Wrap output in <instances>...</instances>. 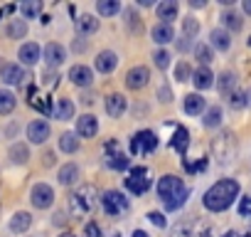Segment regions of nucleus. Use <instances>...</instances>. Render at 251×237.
Listing matches in <instances>:
<instances>
[{
	"mask_svg": "<svg viewBox=\"0 0 251 237\" xmlns=\"http://www.w3.org/2000/svg\"><path fill=\"white\" fill-rule=\"evenodd\" d=\"M231 87H234V74H231V72H224V74L219 77V89H222V91H229Z\"/></svg>",
	"mask_w": 251,
	"mask_h": 237,
	"instance_id": "40",
	"label": "nucleus"
},
{
	"mask_svg": "<svg viewBox=\"0 0 251 237\" xmlns=\"http://www.w3.org/2000/svg\"><path fill=\"white\" fill-rule=\"evenodd\" d=\"M187 144H190V134H187V129L177 126V131H175V136H173V148H175L180 156H185V151H187Z\"/></svg>",
	"mask_w": 251,
	"mask_h": 237,
	"instance_id": "22",
	"label": "nucleus"
},
{
	"mask_svg": "<svg viewBox=\"0 0 251 237\" xmlns=\"http://www.w3.org/2000/svg\"><path fill=\"white\" fill-rule=\"evenodd\" d=\"M209 40H212V47H217V50H229V45H231V40H229V35L224 32V30H212V35H209Z\"/></svg>",
	"mask_w": 251,
	"mask_h": 237,
	"instance_id": "27",
	"label": "nucleus"
},
{
	"mask_svg": "<svg viewBox=\"0 0 251 237\" xmlns=\"http://www.w3.org/2000/svg\"><path fill=\"white\" fill-rule=\"evenodd\" d=\"M148 217H151V222H153V225H155V227H160V230H163V227H165V225H168V222H165V217H163V215H160V212H151V215H148Z\"/></svg>",
	"mask_w": 251,
	"mask_h": 237,
	"instance_id": "43",
	"label": "nucleus"
},
{
	"mask_svg": "<svg viewBox=\"0 0 251 237\" xmlns=\"http://www.w3.org/2000/svg\"><path fill=\"white\" fill-rule=\"evenodd\" d=\"M116 64H118V57L113 55V52H101L99 57H96V69L101 72V74H108V72H113L116 69Z\"/></svg>",
	"mask_w": 251,
	"mask_h": 237,
	"instance_id": "14",
	"label": "nucleus"
},
{
	"mask_svg": "<svg viewBox=\"0 0 251 237\" xmlns=\"http://www.w3.org/2000/svg\"><path fill=\"white\" fill-rule=\"evenodd\" d=\"M20 13L25 15V18H40V13H42V3L40 0H25V3H20Z\"/></svg>",
	"mask_w": 251,
	"mask_h": 237,
	"instance_id": "25",
	"label": "nucleus"
},
{
	"mask_svg": "<svg viewBox=\"0 0 251 237\" xmlns=\"http://www.w3.org/2000/svg\"><path fill=\"white\" fill-rule=\"evenodd\" d=\"M244 13L251 15V0H244Z\"/></svg>",
	"mask_w": 251,
	"mask_h": 237,
	"instance_id": "46",
	"label": "nucleus"
},
{
	"mask_svg": "<svg viewBox=\"0 0 251 237\" xmlns=\"http://www.w3.org/2000/svg\"><path fill=\"white\" fill-rule=\"evenodd\" d=\"M96 10H99V15H116L121 10V3L118 0H99Z\"/></svg>",
	"mask_w": 251,
	"mask_h": 237,
	"instance_id": "28",
	"label": "nucleus"
},
{
	"mask_svg": "<svg viewBox=\"0 0 251 237\" xmlns=\"http://www.w3.org/2000/svg\"><path fill=\"white\" fill-rule=\"evenodd\" d=\"M224 237H249V235H239V232H226Z\"/></svg>",
	"mask_w": 251,
	"mask_h": 237,
	"instance_id": "49",
	"label": "nucleus"
},
{
	"mask_svg": "<svg viewBox=\"0 0 251 237\" xmlns=\"http://www.w3.org/2000/svg\"><path fill=\"white\" fill-rule=\"evenodd\" d=\"M99 203V193L94 185H81L76 193L69 195V210L72 215H89Z\"/></svg>",
	"mask_w": 251,
	"mask_h": 237,
	"instance_id": "3",
	"label": "nucleus"
},
{
	"mask_svg": "<svg viewBox=\"0 0 251 237\" xmlns=\"http://www.w3.org/2000/svg\"><path fill=\"white\" fill-rule=\"evenodd\" d=\"M158 18H160L163 23H168V25H170V20L177 18V3H175V0H165V3H158Z\"/></svg>",
	"mask_w": 251,
	"mask_h": 237,
	"instance_id": "18",
	"label": "nucleus"
},
{
	"mask_svg": "<svg viewBox=\"0 0 251 237\" xmlns=\"http://www.w3.org/2000/svg\"><path fill=\"white\" fill-rule=\"evenodd\" d=\"M195 55H197V59H200L202 64H209V62H212V50H209L207 45H197Z\"/></svg>",
	"mask_w": 251,
	"mask_h": 237,
	"instance_id": "37",
	"label": "nucleus"
},
{
	"mask_svg": "<svg viewBox=\"0 0 251 237\" xmlns=\"http://www.w3.org/2000/svg\"><path fill=\"white\" fill-rule=\"evenodd\" d=\"M182 30H185V35H187V37H195V35L200 32V23H197L195 18H185Z\"/></svg>",
	"mask_w": 251,
	"mask_h": 237,
	"instance_id": "36",
	"label": "nucleus"
},
{
	"mask_svg": "<svg viewBox=\"0 0 251 237\" xmlns=\"http://www.w3.org/2000/svg\"><path fill=\"white\" fill-rule=\"evenodd\" d=\"M101 205L108 215H123L126 210H128V198H126L123 193H118V190H108V193H103Z\"/></svg>",
	"mask_w": 251,
	"mask_h": 237,
	"instance_id": "5",
	"label": "nucleus"
},
{
	"mask_svg": "<svg viewBox=\"0 0 251 237\" xmlns=\"http://www.w3.org/2000/svg\"><path fill=\"white\" fill-rule=\"evenodd\" d=\"M76 178H79V168L74 163H67V166L59 168V183L62 185H72Z\"/></svg>",
	"mask_w": 251,
	"mask_h": 237,
	"instance_id": "24",
	"label": "nucleus"
},
{
	"mask_svg": "<svg viewBox=\"0 0 251 237\" xmlns=\"http://www.w3.org/2000/svg\"><path fill=\"white\" fill-rule=\"evenodd\" d=\"M20 62L27 64V67L37 64V62H40V45H35V42L23 45V47H20Z\"/></svg>",
	"mask_w": 251,
	"mask_h": 237,
	"instance_id": "13",
	"label": "nucleus"
},
{
	"mask_svg": "<svg viewBox=\"0 0 251 237\" xmlns=\"http://www.w3.org/2000/svg\"><path fill=\"white\" fill-rule=\"evenodd\" d=\"M69 79H72L76 87H91L94 72H91L89 67H84V64H74V67L69 69Z\"/></svg>",
	"mask_w": 251,
	"mask_h": 237,
	"instance_id": "10",
	"label": "nucleus"
},
{
	"mask_svg": "<svg viewBox=\"0 0 251 237\" xmlns=\"http://www.w3.org/2000/svg\"><path fill=\"white\" fill-rule=\"evenodd\" d=\"M76 25H79V30H81V32H86V35L99 30V20H96L94 15H81V18L76 20Z\"/></svg>",
	"mask_w": 251,
	"mask_h": 237,
	"instance_id": "30",
	"label": "nucleus"
},
{
	"mask_svg": "<svg viewBox=\"0 0 251 237\" xmlns=\"http://www.w3.org/2000/svg\"><path fill=\"white\" fill-rule=\"evenodd\" d=\"M62 237H74V235H62Z\"/></svg>",
	"mask_w": 251,
	"mask_h": 237,
	"instance_id": "51",
	"label": "nucleus"
},
{
	"mask_svg": "<svg viewBox=\"0 0 251 237\" xmlns=\"http://www.w3.org/2000/svg\"><path fill=\"white\" fill-rule=\"evenodd\" d=\"M158 148V136L153 131H138L133 139H131V151L136 156H146V153H153Z\"/></svg>",
	"mask_w": 251,
	"mask_h": 237,
	"instance_id": "4",
	"label": "nucleus"
},
{
	"mask_svg": "<svg viewBox=\"0 0 251 237\" xmlns=\"http://www.w3.org/2000/svg\"><path fill=\"white\" fill-rule=\"evenodd\" d=\"M175 77H177V82H187V77H190V67H187L185 62H182V64H177Z\"/></svg>",
	"mask_w": 251,
	"mask_h": 237,
	"instance_id": "41",
	"label": "nucleus"
},
{
	"mask_svg": "<svg viewBox=\"0 0 251 237\" xmlns=\"http://www.w3.org/2000/svg\"><path fill=\"white\" fill-rule=\"evenodd\" d=\"M153 62H155V64H158L160 69H165V67L170 64V55H168L165 50H158V52L153 55Z\"/></svg>",
	"mask_w": 251,
	"mask_h": 237,
	"instance_id": "39",
	"label": "nucleus"
},
{
	"mask_svg": "<svg viewBox=\"0 0 251 237\" xmlns=\"http://www.w3.org/2000/svg\"><path fill=\"white\" fill-rule=\"evenodd\" d=\"M84 237H101V227H99L96 222H89V225L84 227Z\"/></svg>",
	"mask_w": 251,
	"mask_h": 237,
	"instance_id": "42",
	"label": "nucleus"
},
{
	"mask_svg": "<svg viewBox=\"0 0 251 237\" xmlns=\"http://www.w3.org/2000/svg\"><path fill=\"white\" fill-rule=\"evenodd\" d=\"M126 188H128L133 195H143V193L151 188L148 171H146V168H133V171H131V176L126 178Z\"/></svg>",
	"mask_w": 251,
	"mask_h": 237,
	"instance_id": "6",
	"label": "nucleus"
},
{
	"mask_svg": "<svg viewBox=\"0 0 251 237\" xmlns=\"http://www.w3.org/2000/svg\"><path fill=\"white\" fill-rule=\"evenodd\" d=\"M173 37H175V30H173V25H168V23H158V25L153 28V40H155L158 45L173 42Z\"/></svg>",
	"mask_w": 251,
	"mask_h": 237,
	"instance_id": "16",
	"label": "nucleus"
},
{
	"mask_svg": "<svg viewBox=\"0 0 251 237\" xmlns=\"http://www.w3.org/2000/svg\"><path fill=\"white\" fill-rule=\"evenodd\" d=\"M8 35H10L13 40H20V37L27 35V25H25L23 20H10V25H8Z\"/></svg>",
	"mask_w": 251,
	"mask_h": 237,
	"instance_id": "31",
	"label": "nucleus"
},
{
	"mask_svg": "<svg viewBox=\"0 0 251 237\" xmlns=\"http://www.w3.org/2000/svg\"><path fill=\"white\" fill-rule=\"evenodd\" d=\"M10 158H13L15 163H25V161L30 158V151H27V146H25V144H15V146L10 148Z\"/></svg>",
	"mask_w": 251,
	"mask_h": 237,
	"instance_id": "33",
	"label": "nucleus"
},
{
	"mask_svg": "<svg viewBox=\"0 0 251 237\" xmlns=\"http://www.w3.org/2000/svg\"><path fill=\"white\" fill-rule=\"evenodd\" d=\"M239 215L251 225V195H249V198H244V200L239 203Z\"/></svg>",
	"mask_w": 251,
	"mask_h": 237,
	"instance_id": "38",
	"label": "nucleus"
},
{
	"mask_svg": "<svg viewBox=\"0 0 251 237\" xmlns=\"http://www.w3.org/2000/svg\"><path fill=\"white\" fill-rule=\"evenodd\" d=\"M72 116H74V104L69 99H57V104H54V118H59V121H69Z\"/></svg>",
	"mask_w": 251,
	"mask_h": 237,
	"instance_id": "19",
	"label": "nucleus"
},
{
	"mask_svg": "<svg viewBox=\"0 0 251 237\" xmlns=\"http://www.w3.org/2000/svg\"><path fill=\"white\" fill-rule=\"evenodd\" d=\"M96 131H99V121H96V116L86 114V116H79V118H76V134H79V136L91 139V136H96Z\"/></svg>",
	"mask_w": 251,
	"mask_h": 237,
	"instance_id": "8",
	"label": "nucleus"
},
{
	"mask_svg": "<svg viewBox=\"0 0 251 237\" xmlns=\"http://www.w3.org/2000/svg\"><path fill=\"white\" fill-rule=\"evenodd\" d=\"M231 106H234V109H241V106H244V96H241V94H234V96H231Z\"/></svg>",
	"mask_w": 251,
	"mask_h": 237,
	"instance_id": "44",
	"label": "nucleus"
},
{
	"mask_svg": "<svg viewBox=\"0 0 251 237\" xmlns=\"http://www.w3.org/2000/svg\"><path fill=\"white\" fill-rule=\"evenodd\" d=\"M133 237H148V235H146V232H141V230H138V232H133Z\"/></svg>",
	"mask_w": 251,
	"mask_h": 237,
	"instance_id": "50",
	"label": "nucleus"
},
{
	"mask_svg": "<svg viewBox=\"0 0 251 237\" xmlns=\"http://www.w3.org/2000/svg\"><path fill=\"white\" fill-rule=\"evenodd\" d=\"M190 5H192V8H202L204 0H190Z\"/></svg>",
	"mask_w": 251,
	"mask_h": 237,
	"instance_id": "47",
	"label": "nucleus"
},
{
	"mask_svg": "<svg viewBox=\"0 0 251 237\" xmlns=\"http://www.w3.org/2000/svg\"><path fill=\"white\" fill-rule=\"evenodd\" d=\"M222 20H224V25H226L229 30H241V18H239L236 13H224Z\"/></svg>",
	"mask_w": 251,
	"mask_h": 237,
	"instance_id": "35",
	"label": "nucleus"
},
{
	"mask_svg": "<svg viewBox=\"0 0 251 237\" xmlns=\"http://www.w3.org/2000/svg\"><path fill=\"white\" fill-rule=\"evenodd\" d=\"M18 99L10 94V91H0V114H10L15 109Z\"/></svg>",
	"mask_w": 251,
	"mask_h": 237,
	"instance_id": "32",
	"label": "nucleus"
},
{
	"mask_svg": "<svg viewBox=\"0 0 251 237\" xmlns=\"http://www.w3.org/2000/svg\"><path fill=\"white\" fill-rule=\"evenodd\" d=\"M160 96H163V101H170V89L163 87V89H160Z\"/></svg>",
	"mask_w": 251,
	"mask_h": 237,
	"instance_id": "45",
	"label": "nucleus"
},
{
	"mask_svg": "<svg viewBox=\"0 0 251 237\" xmlns=\"http://www.w3.org/2000/svg\"><path fill=\"white\" fill-rule=\"evenodd\" d=\"M192 82H195V87H197V89H209V87H212V82H214V74H212L207 67H200V69L192 74Z\"/></svg>",
	"mask_w": 251,
	"mask_h": 237,
	"instance_id": "20",
	"label": "nucleus"
},
{
	"mask_svg": "<svg viewBox=\"0 0 251 237\" xmlns=\"http://www.w3.org/2000/svg\"><path fill=\"white\" fill-rule=\"evenodd\" d=\"M84 47H86V45H84V42H79V40H76V42H74V50H76V52H79V50H84Z\"/></svg>",
	"mask_w": 251,
	"mask_h": 237,
	"instance_id": "48",
	"label": "nucleus"
},
{
	"mask_svg": "<svg viewBox=\"0 0 251 237\" xmlns=\"http://www.w3.org/2000/svg\"><path fill=\"white\" fill-rule=\"evenodd\" d=\"M185 111H187L190 116L202 114V111H204V99H202L200 94H187V96H185Z\"/></svg>",
	"mask_w": 251,
	"mask_h": 237,
	"instance_id": "21",
	"label": "nucleus"
},
{
	"mask_svg": "<svg viewBox=\"0 0 251 237\" xmlns=\"http://www.w3.org/2000/svg\"><path fill=\"white\" fill-rule=\"evenodd\" d=\"M128 163H131V161L126 158L121 151H118V153H108V156H106V166H108V168H113V171H126V168H128Z\"/></svg>",
	"mask_w": 251,
	"mask_h": 237,
	"instance_id": "26",
	"label": "nucleus"
},
{
	"mask_svg": "<svg viewBox=\"0 0 251 237\" xmlns=\"http://www.w3.org/2000/svg\"><path fill=\"white\" fill-rule=\"evenodd\" d=\"M30 225H32L30 212H15L13 220H10V230H13V232H25Z\"/></svg>",
	"mask_w": 251,
	"mask_h": 237,
	"instance_id": "23",
	"label": "nucleus"
},
{
	"mask_svg": "<svg viewBox=\"0 0 251 237\" xmlns=\"http://www.w3.org/2000/svg\"><path fill=\"white\" fill-rule=\"evenodd\" d=\"M59 148H62L64 153H74V151L79 148V139H76L74 134H62V136H59Z\"/></svg>",
	"mask_w": 251,
	"mask_h": 237,
	"instance_id": "29",
	"label": "nucleus"
},
{
	"mask_svg": "<svg viewBox=\"0 0 251 237\" xmlns=\"http://www.w3.org/2000/svg\"><path fill=\"white\" fill-rule=\"evenodd\" d=\"M52 203H54V190H52L47 183H37V185L32 188V205L40 207V210H45V207H50Z\"/></svg>",
	"mask_w": 251,
	"mask_h": 237,
	"instance_id": "7",
	"label": "nucleus"
},
{
	"mask_svg": "<svg viewBox=\"0 0 251 237\" xmlns=\"http://www.w3.org/2000/svg\"><path fill=\"white\" fill-rule=\"evenodd\" d=\"M219 124H222V109H219V106H212V109L207 111V116H204V126L214 129V126H219Z\"/></svg>",
	"mask_w": 251,
	"mask_h": 237,
	"instance_id": "34",
	"label": "nucleus"
},
{
	"mask_svg": "<svg viewBox=\"0 0 251 237\" xmlns=\"http://www.w3.org/2000/svg\"><path fill=\"white\" fill-rule=\"evenodd\" d=\"M0 77H3L5 84H23L27 79V74H25V69L20 64H5L3 72H0Z\"/></svg>",
	"mask_w": 251,
	"mask_h": 237,
	"instance_id": "11",
	"label": "nucleus"
},
{
	"mask_svg": "<svg viewBox=\"0 0 251 237\" xmlns=\"http://www.w3.org/2000/svg\"><path fill=\"white\" fill-rule=\"evenodd\" d=\"M148 69L146 67H133L128 74H126V84H128L131 89H143L148 84Z\"/></svg>",
	"mask_w": 251,
	"mask_h": 237,
	"instance_id": "12",
	"label": "nucleus"
},
{
	"mask_svg": "<svg viewBox=\"0 0 251 237\" xmlns=\"http://www.w3.org/2000/svg\"><path fill=\"white\" fill-rule=\"evenodd\" d=\"M158 198L165 203L168 210H177V207H182V203L187 198V188L177 176H163L158 180Z\"/></svg>",
	"mask_w": 251,
	"mask_h": 237,
	"instance_id": "2",
	"label": "nucleus"
},
{
	"mask_svg": "<svg viewBox=\"0 0 251 237\" xmlns=\"http://www.w3.org/2000/svg\"><path fill=\"white\" fill-rule=\"evenodd\" d=\"M27 139L32 141V144H45L47 139H50V124L47 121H32L30 126H27Z\"/></svg>",
	"mask_w": 251,
	"mask_h": 237,
	"instance_id": "9",
	"label": "nucleus"
},
{
	"mask_svg": "<svg viewBox=\"0 0 251 237\" xmlns=\"http://www.w3.org/2000/svg\"><path fill=\"white\" fill-rule=\"evenodd\" d=\"M236 195H239V183L236 180H231V178L219 180L204 193V207L212 210V212H222L236 200Z\"/></svg>",
	"mask_w": 251,
	"mask_h": 237,
	"instance_id": "1",
	"label": "nucleus"
},
{
	"mask_svg": "<svg viewBox=\"0 0 251 237\" xmlns=\"http://www.w3.org/2000/svg\"><path fill=\"white\" fill-rule=\"evenodd\" d=\"M106 111H108L113 118L123 116V111H126V96H123V94H111V96L106 99Z\"/></svg>",
	"mask_w": 251,
	"mask_h": 237,
	"instance_id": "15",
	"label": "nucleus"
},
{
	"mask_svg": "<svg viewBox=\"0 0 251 237\" xmlns=\"http://www.w3.org/2000/svg\"><path fill=\"white\" fill-rule=\"evenodd\" d=\"M116 237H118V235H116Z\"/></svg>",
	"mask_w": 251,
	"mask_h": 237,
	"instance_id": "52",
	"label": "nucleus"
},
{
	"mask_svg": "<svg viewBox=\"0 0 251 237\" xmlns=\"http://www.w3.org/2000/svg\"><path fill=\"white\" fill-rule=\"evenodd\" d=\"M64 47L62 45H57V42H52V45H47V50H45V59L52 64V67H59L62 62H64Z\"/></svg>",
	"mask_w": 251,
	"mask_h": 237,
	"instance_id": "17",
	"label": "nucleus"
}]
</instances>
